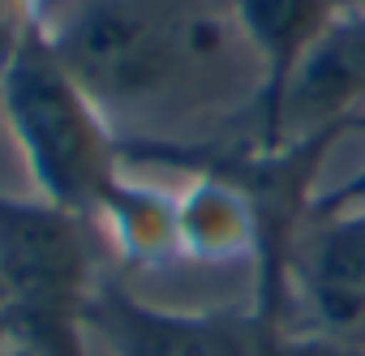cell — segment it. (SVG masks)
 Returning <instances> with one entry per match:
<instances>
[{
	"instance_id": "obj_3",
	"label": "cell",
	"mask_w": 365,
	"mask_h": 356,
	"mask_svg": "<svg viewBox=\"0 0 365 356\" xmlns=\"http://www.w3.org/2000/svg\"><path fill=\"white\" fill-rule=\"evenodd\" d=\"M91 330L112 356H361L318 330H292L288 313L262 309H168L103 279L91 305Z\"/></svg>"
},
{
	"instance_id": "obj_4",
	"label": "cell",
	"mask_w": 365,
	"mask_h": 356,
	"mask_svg": "<svg viewBox=\"0 0 365 356\" xmlns=\"http://www.w3.org/2000/svg\"><path fill=\"white\" fill-rule=\"evenodd\" d=\"M215 39H224L215 22H176L142 0H99L69 26L52 31L56 52L103 112L155 99V90L180 69V61L211 56Z\"/></svg>"
},
{
	"instance_id": "obj_11",
	"label": "cell",
	"mask_w": 365,
	"mask_h": 356,
	"mask_svg": "<svg viewBox=\"0 0 365 356\" xmlns=\"http://www.w3.org/2000/svg\"><path fill=\"white\" fill-rule=\"evenodd\" d=\"M0 309H5V292H0Z\"/></svg>"
},
{
	"instance_id": "obj_9",
	"label": "cell",
	"mask_w": 365,
	"mask_h": 356,
	"mask_svg": "<svg viewBox=\"0 0 365 356\" xmlns=\"http://www.w3.org/2000/svg\"><path fill=\"white\" fill-rule=\"evenodd\" d=\"M43 22V0H0V78Z\"/></svg>"
},
{
	"instance_id": "obj_7",
	"label": "cell",
	"mask_w": 365,
	"mask_h": 356,
	"mask_svg": "<svg viewBox=\"0 0 365 356\" xmlns=\"http://www.w3.org/2000/svg\"><path fill=\"white\" fill-rule=\"evenodd\" d=\"M365 0H237V26L258 61V146L271 137L284 90L331 26L361 14Z\"/></svg>"
},
{
	"instance_id": "obj_6",
	"label": "cell",
	"mask_w": 365,
	"mask_h": 356,
	"mask_svg": "<svg viewBox=\"0 0 365 356\" xmlns=\"http://www.w3.org/2000/svg\"><path fill=\"white\" fill-rule=\"evenodd\" d=\"M365 108V9L344 18L322 35V43L292 73L275 129L258 150H279L297 137L344 129V120Z\"/></svg>"
},
{
	"instance_id": "obj_5",
	"label": "cell",
	"mask_w": 365,
	"mask_h": 356,
	"mask_svg": "<svg viewBox=\"0 0 365 356\" xmlns=\"http://www.w3.org/2000/svg\"><path fill=\"white\" fill-rule=\"evenodd\" d=\"M301 300L314 330L331 343L361 352L365 343V202L327 211L318 232L292 258Z\"/></svg>"
},
{
	"instance_id": "obj_2",
	"label": "cell",
	"mask_w": 365,
	"mask_h": 356,
	"mask_svg": "<svg viewBox=\"0 0 365 356\" xmlns=\"http://www.w3.org/2000/svg\"><path fill=\"white\" fill-rule=\"evenodd\" d=\"M91 219L48 198L0 194V326L22 356H91V305L99 292Z\"/></svg>"
},
{
	"instance_id": "obj_10",
	"label": "cell",
	"mask_w": 365,
	"mask_h": 356,
	"mask_svg": "<svg viewBox=\"0 0 365 356\" xmlns=\"http://www.w3.org/2000/svg\"><path fill=\"white\" fill-rule=\"evenodd\" d=\"M365 202V167H356L348 181L331 194V202H322V215L327 211H348V206H361Z\"/></svg>"
},
{
	"instance_id": "obj_1",
	"label": "cell",
	"mask_w": 365,
	"mask_h": 356,
	"mask_svg": "<svg viewBox=\"0 0 365 356\" xmlns=\"http://www.w3.org/2000/svg\"><path fill=\"white\" fill-rule=\"evenodd\" d=\"M0 108L39 198L95 224L129 181L125 142L56 52L48 22L0 78Z\"/></svg>"
},
{
	"instance_id": "obj_8",
	"label": "cell",
	"mask_w": 365,
	"mask_h": 356,
	"mask_svg": "<svg viewBox=\"0 0 365 356\" xmlns=\"http://www.w3.org/2000/svg\"><path fill=\"white\" fill-rule=\"evenodd\" d=\"M176 241L194 262H237L262 253L254 202L224 167L202 163L194 181L176 194Z\"/></svg>"
}]
</instances>
